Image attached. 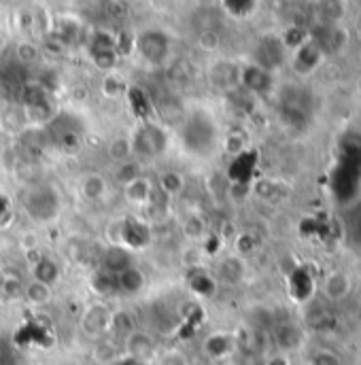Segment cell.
I'll return each instance as SVG.
<instances>
[{
	"instance_id": "cell-24",
	"label": "cell",
	"mask_w": 361,
	"mask_h": 365,
	"mask_svg": "<svg viewBox=\"0 0 361 365\" xmlns=\"http://www.w3.org/2000/svg\"><path fill=\"white\" fill-rule=\"evenodd\" d=\"M223 149L225 153L230 155H240L245 149H247V143H245V136L238 134V132H230L223 140Z\"/></svg>"
},
{
	"instance_id": "cell-23",
	"label": "cell",
	"mask_w": 361,
	"mask_h": 365,
	"mask_svg": "<svg viewBox=\"0 0 361 365\" xmlns=\"http://www.w3.org/2000/svg\"><path fill=\"white\" fill-rule=\"evenodd\" d=\"M0 289H3V295L7 300H17V298H24V287L22 282L13 276H3V282H0Z\"/></svg>"
},
{
	"instance_id": "cell-5",
	"label": "cell",
	"mask_w": 361,
	"mask_h": 365,
	"mask_svg": "<svg viewBox=\"0 0 361 365\" xmlns=\"http://www.w3.org/2000/svg\"><path fill=\"white\" fill-rule=\"evenodd\" d=\"M153 191H155V185L143 175L124 185V195L128 200V204H132V206H147V204H151V202H153L151 200Z\"/></svg>"
},
{
	"instance_id": "cell-27",
	"label": "cell",
	"mask_w": 361,
	"mask_h": 365,
	"mask_svg": "<svg viewBox=\"0 0 361 365\" xmlns=\"http://www.w3.org/2000/svg\"><path fill=\"white\" fill-rule=\"evenodd\" d=\"M198 43H200V47H202L204 51H215L219 47V34L213 32V30H207V32L200 34Z\"/></svg>"
},
{
	"instance_id": "cell-9",
	"label": "cell",
	"mask_w": 361,
	"mask_h": 365,
	"mask_svg": "<svg viewBox=\"0 0 361 365\" xmlns=\"http://www.w3.org/2000/svg\"><path fill=\"white\" fill-rule=\"evenodd\" d=\"M353 289V280L344 274V272H332L328 274L326 282H323V291L330 300L338 302V300H344Z\"/></svg>"
},
{
	"instance_id": "cell-20",
	"label": "cell",
	"mask_w": 361,
	"mask_h": 365,
	"mask_svg": "<svg viewBox=\"0 0 361 365\" xmlns=\"http://www.w3.org/2000/svg\"><path fill=\"white\" fill-rule=\"evenodd\" d=\"M319 62V49L314 45H302L296 56V68L300 72H310Z\"/></svg>"
},
{
	"instance_id": "cell-8",
	"label": "cell",
	"mask_w": 361,
	"mask_h": 365,
	"mask_svg": "<svg viewBox=\"0 0 361 365\" xmlns=\"http://www.w3.org/2000/svg\"><path fill=\"white\" fill-rule=\"evenodd\" d=\"M115 278H117V293L134 295V293L143 291V287H145V276L134 266H128L126 270L115 274Z\"/></svg>"
},
{
	"instance_id": "cell-18",
	"label": "cell",
	"mask_w": 361,
	"mask_h": 365,
	"mask_svg": "<svg viewBox=\"0 0 361 365\" xmlns=\"http://www.w3.org/2000/svg\"><path fill=\"white\" fill-rule=\"evenodd\" d=\"M181 232L187 240L191 242H200V240H204L207 238V223L204 219L200 217V215H189L185 217V221L181 223Z\"/></svg>"
},
{
	"instance_id": "cell-10",
	"label": "cell",
	"mask_w": 361,
	"mask_h": 365,
	"mask_svg": "<svg viewBox=\"0 0 361 365\" xmlns=\"http://www.w3.org/2000/svg\"><path fill=\"white\" fill-rule=\"evenodd\" d=\"M54 298V287L45 285V282H38V280H30L28 285L24 287V300L30 304V306H47Z\"/></svg>"
},
{
	"instance_id": "cell-22",
	"label": "cell",
	"mask_w": 361,
	"mask_h": 365,
	"mask_svg": "<svg viewBox=\"0 0 361 365\" xmlns=\"http://www.w3.org/2000/svg\"><path fill=\"white\" fill-rule=\"evenodd\" d=\"M136 177H141V168L134 164V161H124V164H119V168H117V172H115V179L119 181V185H126V183H130L132 179H136Z\"/></svg>"
},
{
	"instance_id": "cell-21",
	"label": "cell",
	"mask_w": 361,
	"mask_h": 365,
	"mask_svg": "<svg viewBox=\"0 0 361 365\" xmlns=\"http://www.w3.org/2000/svg\"><path fill=\"white\" fill-rule=\"evenodd\" d=\"M128 100L132 104V111L136 113V117L145 119L151 113V100L147 98V94L138 88H128Z\"/></svg>"
},
{
	"instance_id": "cell-7",
	"label": "cell",
	"mask_w": 361,
	"mask_h": 365,
	"mask_svg": "<svg viewBox=\"0 0 361 365\" xmlns=\"http://www.w3.org/2000/svg\"><path fill=\"white\" fill-rule=\"evenodd\" d=\"M238 81L247 90H251V92H266L270 88V74H268V70L262 68V66H257V64H249L245 68H240Z\"/></svg>"
},
{
	"instance_id": "cell-29",
	"label": "cell",
	"mask_w": 361,
	"mask_h": 365,
	"mask_svg": "<svg viewBox=\"0 0 361 365\" xmlns=\"http://www.w3.org/2000/svg\"><path fill=\"white\" fill-rule=\"evenodd\" d=\"M17 56H19V60H22V62L30 64V62H34V60H36V49H34L32 45L24 43V45H19V49H17Z\"/></svg>"
},
{
	"instance_id": "cell-14",
	"label": "cell",
	"mask_w": 361,
	"mask_h": 365,
	"mask_svg": "<svg viewBox=\"0 0 361 365\" xmlns=\"http://www.w3.org/2000/svg\"><path fill=\"white\" fill-rule=\"evenodd\" d=\"M187 282H189V289H191L195 295H200V298H213L215 291H217V282H215V278L209 276L207 272H198V270H193V272L189 274Z\"/></svg>"
},
{
	"instance_id": "cell-11",
	"label": "cell",
	"mask_w": 361,
	"mask_h": 365,
	"mask_svg": "<svg viewBox=\"0 0 361 365\" xmlns=\"http://www.w3.org/2000/svg\"><path fill=\"white\" fill-rule=\"evenodd\" d=\"M136 321L128 310H119V312H111V323H109V334L117 336V338H128L132 332H136Z\"/></svg>"
},
{
	"instance_id": "cell-4",
	"label": "cell",
	"mask_w": 361,
	"mask_h": 365,
	"mask_svg": "<svg viewBox=\"0 0 361 365\" xmlns=\"http://www.w3.org/2000/svg\"><path fill=\"white\" fill-rule=\"evenodd\" d=\"M109 323H111V310L104 304H92L86 308L81 316V330L88 336H102L109 334Z\"/></svg>"
},
{
	"instance_id": "cell-1",
	"label": "cell",
	"mask_w": 361,
	"mask_h": 365,
	"mask_svg": "<svg viewBox=\"0 0 361 365\" xmlns=\"http://www.w3.org/2000/svg\"><path fill=\"white\" fill-rule=\"evenodd\" d=\"M134 49L141 51V56L151 64H162L170 54V40L164 32L159 30H147L141 36H136Z\"/></svg>"
},
{
	"instance_id": "cell-2",
	"label": "cell",
	"mask_w": 361,
	"mask_h": 365,
	"mask_svg": "<svg viewBox=\"0 0 361 365\" xmlns=\"http://www.w3.org/2000/svg\"><path fill=\"white\" fill-rule=\"evenodd\" d=\"M130 140H132L134 153L145 157H155L166 147V134L153 124H143Z\"/></svg>"
},
{
	"instance_id": "cell-16",
	"label": "cell",
	"mask_w": 361,
	"mask_h": 365,
	"mask_svg": "<svg viewBox=\"0 0 361 365\" xmlns=\"http://www.w3.org/2000/svg\"><path fill=\"white\" fill-rule=\"evenodd\" d=\"M234 340L230 334H211L204 342V350L211 359H223L232 352Z\"/></svg>"
},
{
	"instance_id": "cell-15",
	"label": "cell",
	"mask_w": 361,
	"mask_h": 365,
	"mask_svg": "<svg viewBox=\"0 0 361 365\" xmlns=\"http://www.w3.org/2000/svg\"><path fill=\"white\" fill-rule=\"evenodd\" d=\"M100 90L109 100H117V98H122V96L128 94V83H126V79L122 74L113 70V72H104Z\"/></svg>"
},
{
	"instance_id": "cell-6",
	"label": "cell",
	"mask_w": 361,
	"mask_h": 365,
	"mask_svg": "<svg viewBox=\"0 0 361 365\" xmlns=\"http://www.w3.org/2000/svg\"><path fill=\"white\" fill-rule=\"evenodd\" d=\"M79 193L88 202H102L106 197V179L98 172H88L79 179Z\"/></svg>"
},
{
	"instance_id": "cell-17",
	"label": "cell",
	"mask_w": 361,
	"mask_h": 365,
	"mask_svg": "<svg viewBox=\"0 0 361 365\" xmlns=\"http://www.w3.org/2000/svg\"><path fill=\"white\" fill-rule=\"evenodd\" d=\"M132 155H134V149H132V140L128 136H117L109 143V157L115 161V164L130 161Z\"/></svg>"
},
{
	"instance_id": "cell-25",
	"label": "cell",
	"mask_w": 361,
	"mask_h": 365,
	"mask_svg": "<svg viewBox=\"0 0 361 365\" xmlns=\"http://www.w3.org/2000/svg\"><path fill=\"white\" fill-rule=\"evenodd\" d=\"M223 3H225V7H227L230 13H234V15H245V13H249V11L253 9L255 0H223Z\"/></svg>"
},
{
	"instance_id": "cell-26",
	"label": "cell",
	"mask_w": 361,
	"mask_h": 365,
	"mask_svg": "<svg viewBox=\"0 0 361 365\" xmlns=\"http://www.w3.org/2000/svg\"><path fill=\"white\" fill-rule=\"evenodd\" d=\"M255 251V240L249 234H240L236 238V255H251Z\"/></svg>"
},
{
	"instance_id": "cell-30",
	"label": "cell",
	"mask_w": 361,
	"mask_h": 365,
	"mask_svg": "<svg viewBox=\"0 0 361 365\" xmlns=\"http://www.w3.org/2000/svg\"><path fill=\"white\" fill-rule=\"evenodd\" d=\"M310 365H340V363H338V359H336L334 355H330V352H319V355L312 357V363H310Z\"/></svg>"
},
{
	"instance_id": "cell-12",
	"label": "cell",
	"mask_w": 361,
	"mask_h": 365,
	"mask_svg": "<svg viewBox=\"0 0 361 365\" xmlns=\"http://www.w3.org/2000/svg\"><path fill=\"white\" fill-rule=\"evenodd\" d=\"M30 270H32V278L34 280L45 282V285H49V287H54L56 282L60 280V268H58V263L54 259L45 257V255L38 259Z\"/></svg>"
},
{
	"instance_id": "cell-3",
	"label": "cell",
	"mask_w": 361,
	"mask_h": 365,
	"mask_svg": "<svg viewBox=\"0 0 361 365\" xmlns=\"http://www.w3.org/2000/svg\"><path fill=\"white\" fill-rule=\"evenodd\" d=\"M124 352L134 363H147L155 357V342L147 332H132L128 338H124Z\"/></svg>"
},
{
	"instance_id": "cell-19",
	"label": "cell",
	"mask_w": 361,
	"mask_h": 365,
	"mask_svg": "<svg viewBox=\"0 0 361 365\" xmlns=\"http://www.w3.org/2000/svg\"><path fill=\"white\" fill-rule=\"evenodd\" d=\"M92 289L98 295H115L117 293V278H115V274H111V272L100 268L92 276Z\"/></svg>"
},
{
	"instance_id": "cell-13",
	"label": "cell",
	"mask_w": 361,
	"mask_h": 365,
	"mask_svg": "<svg viewBox=\"0 0 361 365\" xmlns=\"http://www.w3.org/2000/svg\"><path fill=\"white\" fill-rule=\"evenodd\" d=\"M157 189L166 197H179L185 191V177L177 170H164L157 179Z\"/></svg>"
},
{
	"instance_id": "cell-28",
	"label": "cell",
	"mask_w": 361,
	"mask_h": 365,
	"mask_svg": "<svg viewBox=\"0 0 361 365\" xmlns=\"http://www.w3.org/2000/svg\"><path fill=\"white\" fill-rule=\"evenodd\" d=\"M157 365H187V359L179 350H168L157 359Z\"/></svg>"
}]
</instances>
